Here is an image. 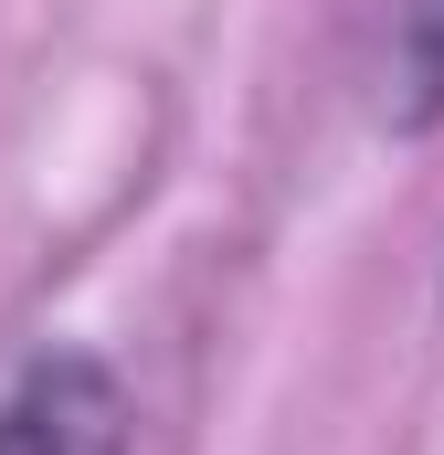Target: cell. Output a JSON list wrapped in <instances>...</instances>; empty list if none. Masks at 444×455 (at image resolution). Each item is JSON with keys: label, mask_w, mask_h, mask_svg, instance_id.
<instances>
[{"label": "cell", "mask_w": 444, "mask_h": 455, "mask_svg": "<svg viewBox=\"0 0 444 455\" xmlns=\"http://www.w3.org/2000/svg\"><path fill=\"white\" fill-rule=\"evenodd\" d=\"M0 455H138V413L107 360L43 349L0 381Z\"/></svg>", "instance_id": "obj_1"}, {"label": "cell", "mask_w": 444, "mask_h": 455, "mask_svg": "<svg viewBox=\"0 0 444 455\" xmlns=\"http://www.w3.org/2000/svg\"><path fill=\"white\" fill-rule=\"evenodd\" d=\"M370 116L424 138L444 127V0H381V43H370Z\"/></svg>", "instance_id": "obj_2"}]
</instances>
